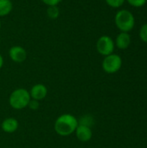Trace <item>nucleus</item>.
I'll return each mask as SVG.
<instances>
[{"mask_svg": "<svg viewBox=\"0 0 147 148\" xmlns=\"http://www.w3.org/2000/svg\"><path fill=\"white\" fill-rule=\"evenodd\" d=\"M78 125V119L75 115L71 114H62L55 120L54 129L58 135L67 137L75 134Z\"/></svg>", "mask_w": 147, "mask_h": 148, "instance_id": "nucleus-1", "label": "nucleus"}, {"mask_svg": "<svg viewBox=\"0 0 147 148\" xmlns=\"http://www.w3.org/2000/svg\"><path fill=\"white\" fill-rule=\"evenodd\" d=\"M30 99L29 91L26 88H19L10 93L9 97V104L16 110H22L28 107Z\"/></svg>", "mask_w": 147, "mask_h": 148, "instance_id": "nucleus-2", "label": "nucleus"}, {"mask_svg": "<svg viewBox=\"0 0 147 148\" xmlns=\"http://www.w3.org/2000/svg\"><path fill=\"white\" fill-rule=\"evenodd\" d=\"M114 22L116 27L121 32L128 33L131 31L135 25V18L131 11L128 10H119L114 17Z\"/></svg>", "mask_w": 147, "mask_h": 148, "instance_id": "nucleus-3", "label": "nucleus"}, {"mask_svg": "<svg viewBox=\"0 0 147 148\" xmlns=\"http://www.w3.org/2000/svg\"><path fill=\"white\" fill-rule=\"evenodd\" d=\"M102 69L107 74H114L118 72L122 67V59L117 54H111L107 56L102 61Z\"/></svg>", "mask_w": 147, "mask_h": 148, "instance_id": "nucleus-4", "label": "nucleus"}, {"mask_svg": "<svg viewBox=\"0 0 147 148\" xmlns=\"http://www.w3.org/2000/svg\"><path fill=\"white\" fill-rule=\"evenodd\" d=\"M115 47L114 41L108 36H101L96 42V49L97 51L104 56L111 55L113 53Z\"/></svg>", "mask_w": 147, "mask_h": 148, "instance_id": "nucleus-5", "label": "nucleus"}, {"mask_svg": "<svg viewBox=\"0 0 147 148\" xmlns=\"http://www.w3.org/2000/svg\"><path fill=\"white\" fill-rule=\"evenodd\" d=\"M9 56L11 61H13L14 62L21 63L27 59V51L22 46L15 45L10 49Z\"/></svg>", "mask_w": 147, "mask_h": 148, "instance_id": "nucleus-6", "label": "nucleus"}, {"mask_svg": "<svg viewBox=\"0 0 147 148\" xmlns=\"http://www.w3.org/2000/svg\"><path fill=\"white\" fill-rule=\"evenodd\" d=\"M29 95L31 99L41 101L46 98L48 95V88L44 84L37 83L32 86V88L29 90Z\"/></svg>", "mask_w": 147, "mask_h": 148, "instance_id": "nucleus-7", "label": "nucleus"}, {"mask_svg": "<svg viewBox=\"0 0 147 148\" xmlns=\"http://www.w3.org/2000/svg\"><path fill=\"white\" fill-rule=\"evenodd\" d=\"M75 134L77 140L81 142H88L93 137L92 128L83 125H78Z\"/></svg>", "mask_w": 147, "mask_h": 148, "instance_id": "nucleus-8", "label": "nucleus"}, {"mask_svg": "<svg viewBox=\"0 0 147 148\" xmlns=\"http://www.w3.org/2000/svg\"><path fill=\"white\" fill-rule=\"evenodd\" d=\"M19 127L18 121L13 117L5 118L1 123V129L6 134H13Z\"/></svg>", "mask_w": 147, "mask_h": 148, "instance_id": "nucleus-9", "label": "nucleus"}, {"mask_svg": "<svg viewBox=\"0 0 147 148\" xmlns=\"http://www.w3.org/2000/svg\"><path fill=\"white\" fill-rule=\"evenodd\" d=\"M114 43L120 49H126L131 44V36L126 32H120L117 36Z\"/></svg>", "mask_w": 147, "mask_h": 148, "instance_id": "nucleus-10", "label": "nucleus"}, {"mask_svg": "<svg viewBox=\"0 0 147 148\" xmlns=\"http://www.w3.org/2000/svg\"><path fill=\"white\" fill-rule=\"evenodd\" d=\"M13 9L11 0H0V16L9 15Z\"/></svg>", "mask_w": 147, "mask_h": 148, "instance_id": "nucleus-11", "label": "nucleus"}, {"mask_svg": "<svg viewBox=\"0 0 147 148\" xmlns=\"http://www.w3.org/2000/svg\"><path fill=\"white\" fill-rule=\"evenodd\" d=\"M78 122H79V125H83V126L92 127L93 125L94 124V119L90 114H85L78 120Z\"/></svg>", "mask_w": 147, "mask_h": 148, "instance_id": "nucleus-12", "label": "nucleus"}, {"mask_svg": "<svg viewBox=\"0 0 147 148\" xmlns=\"http://www.w3.org/2000/svg\"><path fill=\"white\" fill-rule=\"evenodd\" d=\"M47 15L50 19H56L60 15V10L57 6H49L47 9Z\"/></svg>", "mask_w": 147, "mask_h": 148, "instance_id": "nucleus-13", "label": "nucleus"}, {"mask_svg": "<svg viewBox=\"0 0 147 148\" xmlns=\"http://www.w3.org/2000/svg\"><path fill=\"white\" fill-rule=\"evenodd\" d=\"M106 3L112 8H120L126 0H105Z\"/></svg>", "mask_w": 147, "mask_h": 148, "instance_id": "nucleus-14", "label": "nucleus"}, {"mask_svg": "<svg viewBox=\"0 0 147 148\" xmlns=\"http://www.w3.org/2000/svg\"><path fill=\"white\" fill-rule=\"evenodd\" d=\"M139 37L140 39L147 43V23L142 25V27L139 29Z\"/></svg>", "mask_w": 147, "mask_h": 148, "instance_id": "nucleus-15", "label": "nucleus"}, {"mask_svg": "<svg viewBox=\"0 0 147 148\" xmlns=\"http://www.w3.org/2000/svg\"><path fill=\"white\" fill-rule=\"evenodd\" d=\"M126 1L130 5L133 7H137V8L144 6L147 2V0H126Z\"/></svg>", "mask_w": 147, "mask_h": 148, "instance_id": "nucleus-16", "label": "nucleus"}, {"mask_svg": "<svg viewBox=\"0 0 147 148\" xmlns=\"http://www.w3.org/2000/svg\"><path fill=\"white\" fill-rule=\"evenodd\" d=\"M39 107H40V101L34 100V99H30L27 108H29L31 110H37L39 108Z\"/></svg>", "mask_w": 147, "mask_h": 148, "instance_id": "nucleus-17", "label": "nucleus"}, {"mask_svg": "<svg viewBox=\"0 0 147 148\" xmlns=\"http://www.w3.org/2000/svg\"><path fill=\"white\" fill-rule=\"evenodd\" d=\"M41 1L48 6H57L62 2V0H41Z\"/></svg>", "mask_w": 147, "mask_h": 148, "instance_id": "nucleus-18", "label": "nucleus"}, {"mask_svg": "<svg viewBox=\"0 0 147 148\" xmlns=\"http://www.w3.org/2000/svg\"><path fill=\"white\" fill-rule=\"evenodd\" d=\"M3 65V58L2 55L0 54V69H2Z\"/></svg>", "mask_w": 147, "mask_h": 148, "instance_id": "nucleus-19", "label": "nucleus"}, {"mask_svg": "<svg viewBox=\"0 0 147 148\" xmlns=\"http://www.w3.org/2000/svg\"><path fill=\"white\" fill-rule=\"evenodd\" d=\"M1 27H2V23H1V20H0V30H1Z\"/></svg>", "mask_w": 147, "mask_h": 148, "instance_id": "nucleus-20", "label": "nucleus"}, {"mask_svg": "<svg viewBox=\"0 0 147 148\" xmlns=\"http://www.w3.org/2000/svg\"><path fill=\"white\" fill-rule=\"evenodd\" d=\"M6 148H10V147H6Z\"/></svg>", "mask_w": 147, "mask_h": 148, "instance_id": "nucleus-21", "label": "nucleus"}, {"mask_svg": "<svg viewBox=\"0 0 147 148\" xmlns=\"http://www.w3.org/2000/svg\"><path fill=\"white\" fill-rule=\"evenodd\" d=\"M0 42H1V40H0Z\"/></svg>", "mask_w": 147, "mask_h": 148, "instance_id": "nucleus-22", "label": "nucleus"}]
</instances>
